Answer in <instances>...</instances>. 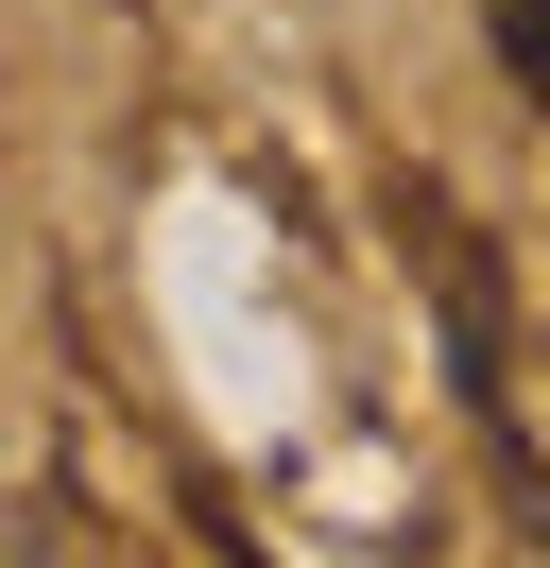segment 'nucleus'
Listing matches in <instances>:
<instances>
[{"mask_svg":"<svg viewBox=\"0 0 550 568\" xmlns=\"http://www.w3.org/2000/svg\"><path fill=\"white\" fill-rule=\"evenodd\" d=\"M481 36H499V70L550 104V0H481Z\"/></svg>","mask_w":550,"mask_h":568,"instance_id":"nucleus-1","label":"nucleus"}]
</instances>
